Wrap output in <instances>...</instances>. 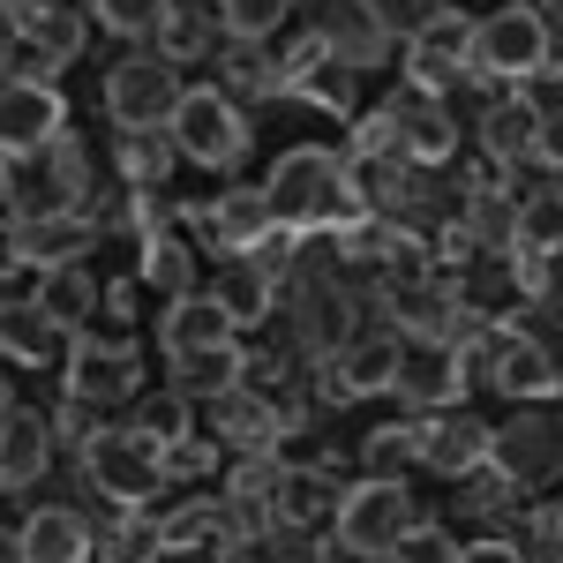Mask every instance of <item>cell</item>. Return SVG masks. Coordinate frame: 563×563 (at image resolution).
Returning a JSON list of instances; mask_svg holds the SVG:
<instances>
[{"mask_svg":"<svg viewBox=\"0 0 563 563\" xmlns=\"http://www.w3.org/2000/svg\"><path fill=\"white\" fill-rule=\"evenodd\" d=\"M263 196H271V218H278V233H353L361 218H368V196H361V180H353L346 151H323V143H294L271 180H263Z\"/></svg>","mask_w":563,"mask_h":563,"instance_id":"1","label":"cell"},{"mask_svg":"<svg viewBox=\"0 0 563 563\" xmlns=\"http://www.w3.org/2000/svg\"><path fill=\"white\" fill-rule=\"evenodd\" d=\"M541 68H563L556 60V15L549 8H526V0H504L496 15H481L474 38H466V76H496V84H526Z\"/></svg>","mask_w":563,"mask_h":563,"instance_id":"2","label":"cell"},{"mask_svg":"<svg viewBox=\"0 0 563 563\" xmlns=\"http://www.w3.org/2000/svg\"><path fill=\"white\" fill-rule=\"evenodd\" d=\"M413 519H421V511H413L406 474H361L331 496V541H339L346 556H368V563H390L398 533Z\"/></svg>","mask_w":563,"mask_h":563,"instance_id":"3","label":"cell"},{"mask_svg":"<svg viewBox=\"0 0 563 563\" xmlns=\"http://www.w3.org/2000/svg\"><path fill=\"white\" fill-rule=\"evenodd\" d=\"M84 481L106 496V504H121V511H135V504H151L158 488H166V451L151 443V435L135 429H90L84 435Z\"/></svg>","mask_w":563,"mask_h":563,"instance_id":"4","label":"cell"},{"mask_svg":"<svg viewBox=\"0 0 563 563\" xmlns=\"http://www.w3.org/2000/svg\"><path fill=\"white\" fill-rule=\"evenodd\" d=\"M166 135H174L180 158L203 166V174H241V158H249V121H241V106H233L225 90H211V84L180 90Z\"/></svg>","mask_w":563,"mask_h":563,"instance_id":"5","label":"cell"},{"mask_svg":"<svg viewBox=\"0 0 563 563\" xmlns=\"http://www.w3.org/2000/svg\"><path fill=\"white\" fill-rule=\"evenodd\" d=\"M60 376H68V398L76 406H121V398H135L143 390V353L129 346V339H68V353H60Z\"/></svg>","mask_w":563,"mask_h":563,"instance_id":"6","label":"cell"},{"mask_svg":"<svg viewBox=\"0 0 563 563\" xmlns=\"http://www.w3.org/2000/svg\"><path fill=\"white\" fill-rule=\"evenodd\" d=\"M308 38L323 45L339 68H384V53H390V31L384 23V0H316V15H308Z\"/></svg>","mask_w":563,"mask_h":563,"instance_id":"7","label":"cell"},{"mask_svg":"<svg viewBox=\"0 0 563 563\" xmlns=\"http://www.w3.org/2000/svg\"><path fill=\"white\" fill-rule=\"evenodd\" d=\"M174 106H180V76H174V60H158V53H135V60H121L106 76V121H113V135L121 129H166Z\"/></svg>","mask_w":563,"mask_h":563,"instance_id":"8","label":"cell"},{"mask_svg":"<svg viewBox=\"0 0 563 563\" xmlns=\"http://www.w3.org/2000/svg\"><path fill=\"white\" fill-rule=\"evenodd\" d=\"M376 121H384L390 151L406 158V166H443L451 151H459V121H451V106L435 98V90H398V98H384L376 106Z\"/></svg>","mask_w":563,"mask_h":563,"instance_id":"9","label":"cell"},{"mask_svg":"<svg viewBox=\"0 0 563 563\" xmlns=\"http://www.w3.org/2000/svg\"><path fill=\"white\" fill-rule=\"evenodd\" d=\"M60 129H68L60 84H31V76H8V84H0V158H8V166L38 158Z\"/></svg>","mask_w":563,"mask_h":563,"instance_id":"10","label":"cell"},{"mask_svg":"<svg viewBox=\"0 0 563 563\" xmlns=\"http://www.w3.org/2000/svg\"><path fill=\"white\" fill-rule=\"evenodd\" d=\"M474 384V368H466V353L443 346V339H421V346L398 353V376H390V398H406L413 413H451L459 398Z\"/></svg>","mask_w":563,"mask_h":563,"instance_id":"11","label":"cell"},{"mask_svg":"<svg viewBox=\"0 0 563 563\" xmlns=\"http://www.w3.org/2000/svg\"><path fill=\"white\" fill-rule=\"evenodd\" d=\"M398 353H406V339H398V331H353L331 361H316V368H323V398H331V406L384 398L390 376H398Z\"/></svg>","mask_w":563,"mask_h":563,"instance_id":"12","label":"cell"},{"mask_svg":"<svg viewBox=\"0 0 563 563\" xmlns=\"http://www.w3.org/2000/svg\"><path fill=\"white\" fill-rule=\"evenodd\" d=\"M294 331H301L308 361H331V353L361 331V308H353V294L331 278V271H308L301 286H294Z\"/></svg>","mask_w":563,"mask_h":563,"instance_id":"13","label":"cell"},{"mask_svg":"<svg viewBox=\"0 0 563 563\" xmlns=\"http://www.w3.org/2000/svg\"><path fill=\"white\" fill-rule=\"evenodd\" d=\"M488 474L504 481V488H549L556 481V421H511V429H488V459H481Z\"/></svg>","mask_w":563,"mask_h":563,"instance_id":"14","label":"cell"},{"mask_svg":"<svg viewBox=\"0 0 563 563\" xmlns=\"http://www.w3.org/2000/svg\"><path fill=\"white\" fill-rule=\"evenodd\" d=\"M45 466H53V421H45L38 406H15L0 390V496L38 488Z\"/></svg>","mask_w":563,"mask_h":563,"instance_id":"15","label":"cell"},{"mask_svg":"<svg viewBox=\"0 0 563 563\" xmlns=\"http://www.w3.org/2000/svg\"><path fill=\"white\" fill-rule=\"evenodd\" d=\"M488 384L504 390V398H519V406H549L563 390V368H556V346L549 339H496L488 346Z\"/></svg>","mask_w":563,"mask_h":563,"instance_id":"16","label":"cell"},{"mask_svg":"<svg viewBox=\"0 0 563 563\" xmlns=\"http://www.w3.org/2000/svg\"><path fill=\"white\" fill-rule=\"evenodd\" d=\"M8 241H15V263H38V271H60V263H84L106 225L90 211H68V218H8Z\"/></svg>","mask_w":563,"mask_h":563,"instance_id":"17","label":"cell"},{"mask_svg":"<svg viewBox=\"0 0 563 563\" xmlns=\"http://www.w3.org/2000/svg\"><path fill=\"white\" fill-rule=\"evenodd\" d=\"M174 225H203L211 249H225V256H249L263 233H278V218H271V196H263V188H225V196L203 203V211H180Z\"/></svg>","mask_w":563,"mask_h":563,"instance_id":"18","label":"cell"},{"mask_svg":"<svg viewBox=\"0 0 563 563\" xmlns=\"http://www.w3.org/2000/svg\"><path fill=\"white\" fill-rule=\"evenodd\" d=\"M15 556L23 563H84L98 556V526L68 504H38L31 519L15 526Z\"/></svg>","mask_w":563,"mask_h":563,"instance_id":"19","label":"cell"},{"mask_svg":"<svg viewBox=\"0 0 563 563\" xmlns=\"http://www.w3.org/2000/svg\"><path fill=\"white\" fill-rule=\"evenodd\" d=\"M68 339H76V331H60V323L45 316L38 294H31V301H0V361H15V368H53V361L68 353Z\"/></svg>","mask_w":563,"mask_h":563,"instance_id":"20","label":"cell"},{"mask_svg":"<svg viewBox=\"0 0 563 563\" xmlns=\"http://www.w3.org/2000/svg\"><path fill=\"white\" fill-rule=\"evenodd\" d=\"M211 406H218L211 429H218V443H225V451H278V443H286V429H294V421H286L263 390H249V384H233L225 398H211Z\"/></svg>","mask_w":563,"mask_h":563,"instance_id":"21","label":"cell"},{"mask_svg":"<svg viewBox=\"0 0 563 563\" xmlns=\"http://www.w3.org/2000/svg\"><path fill=\"white\" fill-rule=\"evenodd\" d=\"M241 323H233V308L218 301V294H174L166 301V316H158V346L166 353H196V346H225Z\"/></svg>","mask_w":563,"mask_h":563,"instance_id":"22","label":"cell"},{"mask_svg":"<svg viewBox=\"0 0 563 563\" xmlns=\"http://www.w3.org/2000/svg\"><path fill=\"white\" fill-rule=\"evenodd\" d=\"M488 459V421H466V413H451V421H421V466L435 481H466Z\"/></svg>","mask_w":563,"mask_h":563,"instance_id":"23","label":"cell"},{"mask_svg":"<svg viewBox=\"0 0 563 563\" xmlns=\"http://www.w3.org/2000/svg\"><path fill=\"white\" fill-rule=\"evenodd\" d=\"M174 361V390L180 398H225L233 384H249V353L233 346H196V353H166Z\"/></svg>","mask_w":563,"mask_h":563,"instance_id":"24","label":"cell"},{"mask_svg":"<svg viewBox=\"0 0 563 563\" xmlns=\"http://www.w3.org/2000/svg\"><path fill=\"white\" fill-rule=\"evenodd\" d=\"M481 151L496 158V166H519L541 151V113L526 106V98H496L488 113H481Z\"/></svg>","mask_w":563,"mask_h":563,"instance_id":"25","label":"cell"},{"mask_svg":"<svg viewBox=\"0 0 563 563\" xmlns=\"http://www.w3.org/2000/svg\"><path fill=\"white\" fill-rule=\"evenodd\" d=\"M143 286H151V294H166V301L196 286V249L180 241V225H174V218L143 233Z\"/></svg>","mask_w":563,"mask_h":563,"instance_id":"26","label":"cell"},{"mask_svg":"<svg viewBox=\"0 0 563 563\" xmlns=\"http://www.w3.org/2000/svg\"><path fill=\"white\" fill-rule=\"evenodd\" d=\"M459 233H466L474 249H488V256H504V249L519 241V196H504V188H474Z\"/></svg>","mask_w":563,"mask_h":563,"instance_id":"27","label":"cell"},{"mask_svg":"<svg viewBox=\"0 0 563 563\" xmlns=\"http://www.w3.org/2000/svg\"><path fill=\"white\" fill-rule=\"evenodd\" d=\"M180 166L166 129H121V180L129 188H166V174Z\"/></svg>","mask_w":563,"mask_h":563,"instance_id":"28","label":"cell"},{"mask_svg":"<svg viewBox=\"0 0 563 563\" xmlns=\"http://www.w3.org/2000/svg\"><path fill=\"white\" fill-rule=\"evenodd\" d=\"M38 301H45V316H53L60 331H84L90 308H98V278H90L84 263H60V271H45Z\"/></svg>","mask_w":563,"mask_h":563,"instance_id":"29","label":"cell"},{"mask_svg":"<svg viewBox=\"0 0 563 563\" xmlns=\"http://www.w3.org/2000/svg\"><path fill=\"white\" fill-rule=\"evenodd\" d=\"M286 8H294V0H211V23L233 45H263L278 23H286Z\"/></svg>","mask_w":563,"mask_h":563,"instance_id":"30","label":"cell"},{"mask_svg":"<svg viewBox=\"0 0 563 563\" xmlns=\"http://www.w3.org/2000/svg\"><path fill=\"white\" fill-rule=\"evenodd\" d=\"M211 294H218L225 308H233V323H263V316H271V301H278L286 286H271V278H263L256 263H241V256H233V271L218 278Z\"/></svg>","mask_w":563,"mask_h":563,"instance_id":"31","label":"cell"},{"mask_svg":"<svg viewBox=\"0 0 563 563\" xmlns=\"http://www.w3.org/2000/svg\"><path fill=\"white\" fill-rule=\"evenodd\" d=\"M323 504H331L323 474H301V466H286V474H278V488H271V519H278V533H286V526H308Z\"/></svg>","mask_w":563,"mask_h":563,"instance_id":"32","label":"cell"},{"mask_svg":"<svg viewBox=\"0 0 563 563\" xmlns=\"http://www.w3.org/2000/svg\"><path fill=\"white\" fill-rule=\"evenodd\" d=\"M361 466H368V474H406V466H421V421H384V429L361 443Z\"/></svg>","mask_w":563,"mask_h":563,"instance_id":"33","label":"cell"},{"mask_svg":"<svg viewBox=\"0 0 563 563\" xmlns=\"http://www.w3.org/2000/svg\"><path fill=\"white\" fill-rule=\"evenodd\" d=\"M151 38H158V60H203V53H211V15H196V8H166Z\"/></svg>","mask_w":563,"mask_h":563,"instance_id":"34","label":"cell"},{"mask_svg":"<svg viewBox=\"0 0 563 563\" xmlns=\"http://www.w3.org/2000/svg\"><path fill=\"white\" fill-rule=\"evenodd\" d=\"M166 8L174 0H90V23H106L113 38H151Z\"/></svg>","mask_w":563,"mask_h":563,"instance_id":"35","label":"cell"},{"mask_svg":"<svg viewBox=\"0 0 563 563\" xmlns=\"http://www.w3.org/2000/svg\"><path fill=\"white\" fill-rule=\"evenodd\" d=\"M188 406H196V398H180V390H158V398H143V406H135V429H143L151 443H158V451H166V443H180V435L196 429V421H188Z\"/></svg>","mask_w":563,"mask_h":563,"instance_id":"36","label":"cell"},{"mask_svg":"<svg viewBox=\"0 0 563 563\" xmlns=\"http://www.w3.org/2000/svg\"><path fill=\"white\" fill-rule=\"evenodd\" d=\"M98 556H129V563H143V556H166V541H158V519H143V504H135V519H121L113 533H98Z\"/></svg>","mask_w":563,"mask_h":563,"instance_id":"37","label":"cell"},{"mask_svg":"<svg viewBox=\"0 0 563 563\" xmlns=\"http://www.w3.org/2000/svg\"><path fill=\"white\" fill-rule=\"evenodd\" d=\"M211 466H218V443H203L196 429L180 435V443H166V481L174 474H211Z\"/></svg>","mask_w":563,"mask_h":563,"instance_id":"38","label":"cell"},{"mask_svg":"<svg viewBox=\"0 0 563 563\" xmlns=\"http://www.w3.org/2000/svg\"><path fill=\"white\" fill-rule=\"evenodd\" d=\"M556 549H563V511H556V504H533V519H526V556L549 563Z\"/></svg>","mask_w":563,"mask_h":563,"instance_id":"39","label":"cell"},{"mask_svg":"<svg viewBox=\"0 0 563 563\" xmlns=\"http://www.w3.org/2000/svg\"><path fill=\"white\" fill-rule=\"evenodd\" d=\"M45 8H60V0H0V23H8V31H23V23L45 15Z\"/></svg>","mask_w":563,"mask_h":563,"instance_id":"40","label":"cell"},{"mask_svg":"<svg viewBox=\"0 0 563 563\" xmlns=\"http://www.w3.org/2000/svg\"><path fill=\"white\" fill-rule=\"evenodd\" d=\"M98 308H113V316L129 323V316H135V286H106V294H98Z\"/></svg>","mask_w":563,"mask_h":563,"instance_id":"41","label":"cell"},{"mask_svg":"<svg viewBox=\"0 0 563 563\" xmlns=\"http://www.w3.org/2000/svg\"><path fill=\"white\" fill-rule=\"evenodd\" d=\"M23 263H15V241H8V218H0V278H15Z\"/></svg>","mask_w":563,"mask_h":563,"instance_id":"42","label":"cell"},{"mask_svg":"<svg viewBox=\"0 0 563 563\" xmlns=\"http://www.w3.org/2000/svg\"><path fill=\"white\" fill-rule=\"evenodd\" d=\"M8 76H15V31L0 23V84H8Z\"/></svg>","mask_w":563,"mask_h":563,"instance_id":"43","label":"cell"},{"mask_svg":"<svg viewBox=\"0 0 563 563\" xmlns=\"http://www.w3.org/2000/svg\"><path fill=\"white\" fill-rule=\"evenodd\" d=\"M15 556V526H0V563Z\"/></svg>","mask_w":563,"mask_h":563,"instance_id":"44","label":"cell"},{"mask_svg":"<svg viewBox=\"0 0 563 563\" xmlns=\"http://www.w3.org/2000/svg\"><path fill=\"white\" fill-rule=\"evenodd\" d=\"M8 180H15V174H8V158H0V211H8Z\"/></svg>","mask_w":563,"mask_h":563,"instance_id":"45","label":"cell"},{"mask_svg":"<svg viewBox=\"0 0 563 563\" xmlns=\"http://www.w3.org/2000/svg\"><path fill=\"white\" fill-rule=\"evenodd\" d=\"M541 8H549V15H556V0H541Z\"/></svg>","mask_w":563,"mask_h":563,"instance_id":"46","label":"cell"}]
</instances>
